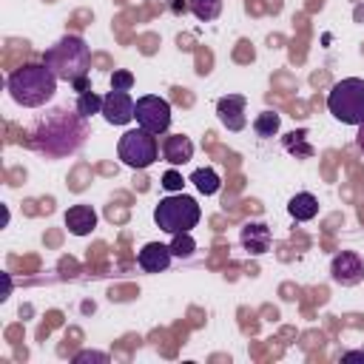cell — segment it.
I'll list each match as a JSON object with an SVG mask.
<instances>
[{
    "mask_svg": "<svg viewBox=\"0 0 364 364\" xmlns=\"http://www.w3.org/2000/svg\"><path fill=\"white\" fill-rule=\"evenodd\" d=\"M88 128H85V117L80 114H68L63 108L46 114L31 131H28V142L34 151L48 154V156H65L71 151H77L85 139Z\"/></svg>",
    "mask_w": 364,
    "mask_h": 364,
    "instance_id": "cell-1",
    "label": "cell"
},
{
    "mask_svg": "<svg viewBox=\"0 0 364 364\" xmlns=\"http://www.w3.org/2000/svg\"><path fill=\"white\" fill-rule=\"evenodd\" d=\"M57 91V77L46 63H26L9 74V94L17 105L40 108Z\"/></svg>",
    "mask_w": 364,
    "mask_h": 364,
    "instance_id": "cell-2",
    "label": "cell"
},
{
    "mask_svg": "<svg viewBox=\"0 0 364 364\" xmlns=\"http://www.w3.org/2000/svg\"><path fill=\"white\" fill-rule=\"evenodd\" d=\"M43 63L54 71L57 80L74 82L77 77H85L88 74V68H91V51H88V46H85L82 37L65 34L51 48H46Z\"/></svg>",
    "mask_w": 364,
    "mask_h": 364,
    "instance_id": "cell-3",
    "label": "cell"
},
{
    "mask_svg": "<svg viewBox=\"0 0 364 364\" xmlns=\"http://www.w3.org/2000/svg\"><path fill=\"white\" fill-rule=\"evenodd\" d=\"M199 219H202V210H199L196 199L185 196L182 191L159 199V205L154 208V222L171 236L173 233H191V228H196Z\"/></svg>",
    "mask_w": 364,
    "mask_h": 364,
    "instance_id": "cell-4",
    "label": "cell"
},
{
    "mask_svg": "<svg viewBox=\"0 0 364 364\" xmlns=\"http://www.w3.org/2000/svg\"><path fill=\"white\" fill-rule=\"evenodd\" d=\"M327 111L344 125H364V80H338L327 94Z\"/></svg>",
    "mask_w": 364,
    "mask_h": 364,
    "instance_id": "cell-5",
    "label": "cell"
},
{
    "mask_svg": "<svg viewBox=\"0 0 364 364\" xmlns=\"http://www.w3.org/2000/svg\"><path fill=\"white\" fill-rule=\"evenodd\" d=\"M117 154H119V159H122L128 168H148V165H154L156 156H159L156 134H151V131H145V128L125 131V134L119 136Z\"/></svg>",
    "mask_w": 364,
    "mask_h": 364,
    "instance_id": "cell-6",
    "label": "cell"
},
{
    "mask_svg": "<svg viewBox=\"0 0 364 364\" xmlns=\"http://www.w3.org/2000/svg\"><path fill=\"white\" fill-rule=\"evenodd\" d=\"M134 117H136L139 128H145L151 134H165L168 125H171V102L156 97V94H145V97L136 100Z\"/></svg>",
    "mask_w": 364,
    "mask_h": 364,
    "instance_id": "cell-7",
    "label": "cell"
},
{
    "mask_svg": "<svg viewBox=\"0 0 364 364\" xmlns=\"http://www.w3.org/2000/svg\"><path fill=\"white\" fill-rule=\"evenodd\" d=\"M330 273H333V282L341 284V287H355L364 282V262L358 253H336L333 262H330Z\"/></svg>",
    "mask_w": 364,
    "mask_h": 364,
    "instance_id": "cell-8",
    "label": "cell"
},
{
    "mask_svg": "<svg viewBox=\"0 0 364 364\" xmlns=\"http://www.w3.org/2000/svg\"><path fill=\"white\" fill-rule=\"evenodd\" d=\"M134 100H131V94L128 91H108L105 97H102V117H105V122L108 125H128L131 119H134Z\"/></svg>",
    "mask_w": 364,
    "mask_h": 364,
    "instance_id": "cell-9",
    "label": "cell"
},
{
    "mask_svg": "<svg viewBox=\"0 0 364 364\" xmlns=\"http://www.w3.org/2000/svg\"><path fill=\"white\" fill-rule=\"evenodd\" d=\"M245 97L242 94H228V97H219L216 102V114H219V122L228 128V131H242L247 125V117H245Z\"/></svg>",
    "mask_w": 364,
    "mask_h": 364,
    "instance_id": "cell-10",
    "label": "cell"
},
{
    "mask_svg": "<svg viewBox=\"0 0 364 364\" xmlns=\"http://www.w3.org/2000/svg\"><path fill=\"white\" fill-rule=\"evenodd\" d=\"M171 259H173L171 245H162V242H148V245L139 250V256H136V262H139V267H142L145 273H159V270H165V267L171 264Z\"/></svg>",
    "mask_w": 364,
    "mask_h": 364,
    "instance_id": "cell-11",
    "label": "cell"
},
{
    "mask_svg": "<svg viewBox=\"0 0 364 364\" xmlns=\"http://www.w3.org/2000/svg\"><path fill=\"white\" fill-rule=\"evenodd\" d=\"M242 245L247 253L253 256H262L270 250V228L264 222H247L242 228Z\"/></svg>",
    "mask_w": 364,
    "mask_h": 364,
    "instance_id": "cell-12",
    "label": "cell"
},
{
    "mask_svg": "<svg viewBox=\"0 0 364 364\" xmlns=\"http://www.w3.org/2000/svg\"><path fill=\"white\" fill-rule=\"evenodd\" d=\"M65 228L74 236H88L97 228V213L91 205H74L65 210Z\"/></svg>",
    "mask_w": 364,
    "mask_h": 364,
    "instance_id": "cell-13",
    "label": "cell"
},
{
    "mask_svg": "<svg viewBox=\"0 0 364 364\" xmlns=\"http://www.w3.org/2000/svg\"><path fill=\"white\" fill-rule=\"evenodd\" d=\"M162 156H165L171 165H185V162H191V156H193V142H191L188 136H182V134H171V136H165V142H162Z\"/></svg>",
    "mask_w": 364,
    "mask_h": 364,
    "instance_id": "cell-14",
    "label": "cell"
},
{
    "mask_svg": "<svg viewBox=\"0 0 364 364\" xmlns=\"http://www.w3.org/2000/svg\"><path fill=\"white\" fill-rule=\"evenodd\" d=\"M287 213L296 219V222H310V219H316V213H318V199L313 196V193H296L290 202H287Z\"/></svg>",
    "mask_w": 364,
    "mask_h": 364,
    "instance_id": "cell-15",
    "label": "cell"
},
{
    "mask_svg": "<svg viewBox=\"0 0 364 364\" xmlns=\"http://www.w3.org/2000/svg\"><path fill=\"white\" fill-rule=\"evenodd\" d=\"M191 182H193L196 191L205 193V196H213V193L222 188V179H219V173H216L213 168H196V171L191 173Z\"/></svg>",
    "mask_w": 364,
    "mask_h": 364,
    "instance_id": "cell-16",
    "label": "cell"
},
{
    "mask_svg": "<svg viewBox=\"0 0 364 364\" xmlns=\"http://www.w3.org/2000/svg\"><path fill=\"white\" fill-rule=\"evenodd\" d=\"M284 151L296 154V159L313 156V145L307 142V131H290V134L284 136Z\"/></svg>",
    "mask_w": 364,
    "mask_h": 364,
    "instance_id": "cell-17",
    "label": "cell"
},
{
    "mask_svg": "<svg viewBox=\"0 0 364 364\" xmlns=\"http://www.w3.org/2000/svg\"><path fill=\"white\" fill-rule=\"evenodd\" d=\"M77 114L80 117H94V114H102V97L97 91H82L77 97Z\"/></svg>",
    "mask_w": 364,
    "mask_h": 364,
    "instance_id": "cell-18",
    "label": "cell"
},
{
    "mask_svg": "<svg viewBox=\"0 0 364 364\" xmlns=\"http://www.w3.org/2000/svg\"><path fill=\"white\" fill-rule=\"evenodd\" d=\"M191 11H193L196 20L210 23L222 14V0H191Z\"/></svg>",
    "mask_w": 364,
    "mask_h": 364,
    "instance_id": "cell-19",
    "label": "cell"
},
{
    "mask_svg": "<svg viewBox=\"0 0 364 364\" xmlns=\"http://www.w3.org/2000/svg\"><path fill=\"white\" fill-rule=\"evenodd\" d=\"M279 122H282V119H279L276 111H262V114L253 119V131L267 139V136H273V134L279 131Z\"/></svg>",
    "mask_w": 364,
    "mask_h": 364,
    "instance_id": "cell-20",
    "label": "cell"
},
{
    "mask_svg": "<svg viewBox=\"0 0 364 364\" xmlns=\"http://www.w3.org/2000/svg\"><path fill=\"white\" fill-rule=\"evenodd\" d=\"M193 250H196V242H193L191 233H173V239H171V253L173 256L188 259V256H193Z\"/></svg>",
    "mask_w": 364,
    "mask_h": 364,
    "instance_id": "cell-21",
    "label": "cell"
},
{
    "mask_svg": "<svg viewBox=\"0 0 364 364\" xmlns=\"http://www.w3.org/2000/svg\"><path fill=\"white\" fill-rule=\"evenodd\" d=\"M111 88H114V91H131V88H134V74H131V71H122V68L114 71V74H111Z\"/></svg>",
    "mask_w": 364,
    "mask_h": 364,
    "instance_id": "cell-22",
    "label": "cell"
},
{
    "mask_svg": "<svg viewBox=\"0 0 364 364\" xmlns=\"http://www.w3.org/2000/svg\"><path fill=\"white\" fill-rule=\"evenodd\" d=\"M162 188L171 191V193H179V191H182V173H179V171H168V173L162 176Z\"/></svg>",
    "mask_w": 364,
    "mask_h": 364,
    "instance_id": "cell-23",
    "label": "cell"
},
{
    "mask_svg": "<svg viewBox=\"0 0 364 364\" xmlns=\"http://www.w3.org/2000/svg\"><path fill=\"white\" fill-rule=\"evenodd\" d=\"M85 361H100V364H105L108 355H105V353H91V350H82V353L74 355V364H85Z\"/></svg>",
    "mask_w": 364,
    "mask_h": 364,
    "instance_id": "cell-24",
    "label": "cell"
},
{
    "mask_svg": "<svg viewBox=\"0 0 364 364\" xmlns=\"http://www.w3.org/2000/svg\"><path fill=\"white\" fill-rule=\"evenodd\" d=\"M341 361H364V350H350V353H341Z\"/></svg>",
    "mask_w": 364,
    "mask_h": 364,
    "instance_id": "cell-25",
    "label": "cell"
},
{
    "mask_svg": "<svg viewBox=\"0 0 364 364\" xmlns=\"http://www.w3.org/2000/svg\"><path fill=\"white\" fill-rule=\"evenodd\" d=\"M71 85H74V91H80V94H82V91H91V88H88V74H85V77H77Z\"/></svg>",
    "mask_w": 364,
    "mask_h": 364,
    "instance_id": "cell-26",
    "label": "cell"
},
{
    "mask_svg": "<svg viewBox=\"0 0 364 364\" xmlns=\"http://www.w3.org/2000/svg\"><path fill=\"white\" fill-rule=\"evenodd\" d=\"M185 9H191V0H173V3H171V11H173V14H182Z\"/></svg>",
    "mask_w": 364,
    "mask_h": 364,
    "instance_id": "cell-27",
    "label": "cell"
},
{
    "mask_svg": "<svg viewBox=\"0 0 364 364\" xmlns=\"http://www.w3.org/2000/svg\"><path fill=\"white\" fill-rule=\"evenodd\" d=\"M353 17H355L358 23H364V6H355V11H353Z\"/></svg>",
    "mask_w": 364,
    "mask_h": 364,
    "instance_id": "cell-28",
    "label": "cell"
},
{
    "mask_svg": "<svg viewBox=\"0 0 364 364\" xmlns=\"http://www.w3.org/2000/svg\"><path fill=\"white\" fill-rule=\"evenodd\" d=\"M358 148L364 151V125H358Z\"/></svg>",
    "mask_w": 364,
    "mask_h": 364,
    "instance_id": "cell-29",
    "label": "cell"
}]
</instances>
